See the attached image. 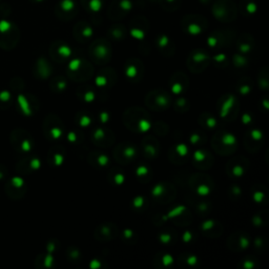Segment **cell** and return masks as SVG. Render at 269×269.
I'll use <instances>...</instances> for the list:
<instances>
[{
	"label": "cell",
	"mask_w": 269,
	"mask_h": 269,
	"mask_svg": "<svg viewBox=\"0 0 269 269\" xmlns=\"http://www.w3.org/2000/svg\"><path fill=\"white\" fill-rule=\"evenodd\" d=\"M14 30L13 24L9 21H0V47L2 48H11L14 47L13 43Z\"/></svg>",
	"instance_id": "cell-1"
},
{
	"label": "cell",
	"mask_w": 269,
	"mask_h": 269,
	"mask_svg": "<svg viewBox=\"0 0 269 269\" xmlns=\"http://www.w3.org/2000/svg\"><path fill=\"white\" fill-rule=\"evenodd\" d=\"M12 137H13V141H12L13 143H12V144H13L14 147L18 149V151L24 152V153L31 151V148H32V143H31V141L28 138L24 137L22 131H20L19 134L17 133L12 134Z\"/></svg>",
	"instance_id": "cell-2"
},
{
	"label": "cell",
	"mask_w": 269,
	"mask_h": 269,
	"mask_svg": "<svg viewBox=\"0 0 269 269\" xmlns=\"http://www.w3.org/2000/svg\"><path fill=\"white\" fill-rule=\"evenodd\" d=\"M23 186H24L23 180L19 177H14L9 181L7 185H5V191H7L8 196H10L13 199H16V195H17L16 190H21Z\"/></svg>",
	"instance_id": "cell-3"
},
{
	"label": "cell",
	"mask_w": 269,
	"mask_h": 269,
	"mask_svg": "<svg viewBox=\"0 0 269 269\" xmlns=\"http://www.w3.org/2000/svg\"><path fill=\"white\" fill-rule=\"evenodd\" d=\"M12 100V95L9 92H1L0 93V103L10 104Z\"/></svg>",
	"instance_id": "cell-4"
},
{
	"label": "cell",
	"mask_w": 269,
	"mask_h": 269,
	"mask_svg": "<svg viewBox=\"0 0 269 269\" xmlns=\"http://www.w3.org/2000/svg\"><path fill=\"white\" fill-rule=\"evenodd\" d=\"M5 174H7V170H5V167L0 166V180L3 179L5 177Z\"/></svg>",
	"instance_id": "cell-5"
}]
</instances>
